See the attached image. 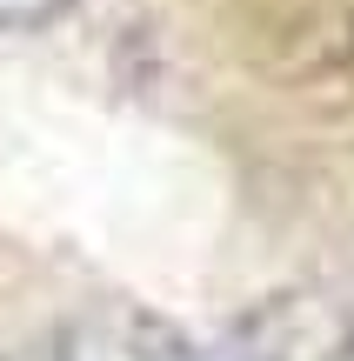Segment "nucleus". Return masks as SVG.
Instances as JSON below:
<instances>
[{"mask_svg":"<svg viewBox=\"0 0 354 361\" xmlns=\"http://www.w3.org/2000/svg\"><path fill=\"white\" fill-rule=\"evenodd\" d=\"M221 361H354V308L334 295H267L221 341Z\"/></svg>","mask_w":354,"mask_h":361,"instance_id":"1","label":"nucleus"},{"mask_svg":"<svg viewBox=\"0 0 354 361\" xmlns=\"http://www.w3.org/2000/svg\"><path fill=\"white\" fill-rule=\"evenodd\" d=\"M53 361H194V348L160 314L134 308V301H101L61 328Z\"/></svg>","mask_w":354,"mask_h":361,"instance_id":"2","label":"nucleus"},{"mask_svg":"<svg viewBox=\"0 0 354 361\" xmlns=\"http://www.w3.org/2000/svg\"><path fill=\"white\" fill-rule=\"evenodd\" d=\"M74 7V0H0V27H47V20H61V13Z\"/></svg>","mask_w":354,"mask_h":361,"instance_id":"3","label":"nucleus"}]
</instances>
